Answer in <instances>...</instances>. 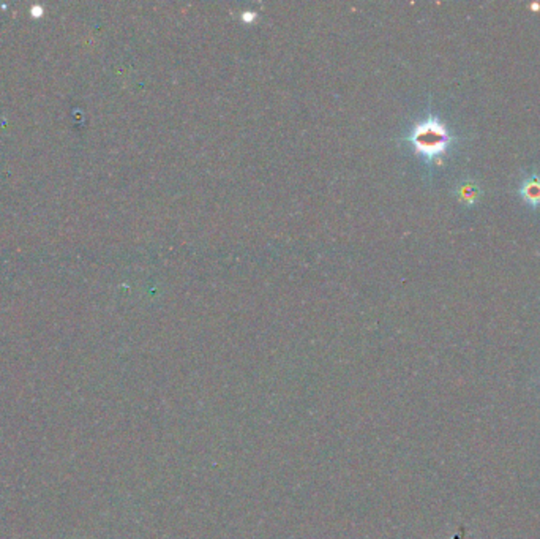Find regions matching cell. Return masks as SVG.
Masks as SVG:
<instances>
[{
	"mask_svg": "<svg viewBox=\"0 0 540 539\" xmlns=\"http://www.w3.org/2000/svg\"><path fill=\"white\" fill-rule=\"evenodd\" d=\"M405 141L430 166L445 156L447 151L457 142V138L436 114L428 113L424 119L414 123Z\"/></svg>",
	"mask_w": 540,
	"mask_h": 539,
	"instance_id": "obj_1",
	"label": "cell"
},
{
	"mask_svg": "<svg viewBox=\"0 0 540 539\" xmlns=\"http://www.w3.org/2000/svg\"><path fill=\"white\" fill-rule=\"evenodd\" d=\"M518 195L527 207H540V176L537 172L532 171L523 177L518 187Z\"/></svg>",
	"mask_w": 540,
	"mask_h": 539,
	"instance_id": "obj_2",
	"label": "cell"
},
{
	"mask_svg": "<svg viewBox=\"0 0 540 539\" xmlns=\"http://www.w3.org/2000/svg\"><path fill=\"white\" fill-rule=\"evenodd\" d=\"M454 193L464 207H474L482 198V189L474 179H463L455 187Z\"/></svg>",
	"mask_w": 540,
	"mask_h": 539,
	"instance_id": "obj_3",
	"label": "cell"
}]
</instances>
